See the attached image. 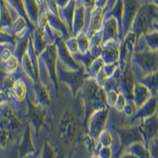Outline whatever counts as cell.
<instances>
[{
	"instance_id": "cell-5",
	"label": "cell",
	"mask_w": 158,
	"mask_h": 158,
	"mask_svg": "<svg viewBox=\"0 0 158 158\" xmlns=\"http://www.w3.org/2000/svg\"><path fill=\"white\" fill-rule=\"evenodd\" d=\"M58 154L57 151L54 148L53 144H51L50 142H45L44 146L42 148L41 154H40L39 158H57Z\"/></svg>"
},
{
	"instance_id": "cell-8",
	"label": "cell",
	"mask_w": 158,
	"mask_h": 158,
	"mask_svg": "<svg viewBox=\"0 0 158 158\" xmlns=\"http://www.w3.org/2000/svg\"><path fill=\"white\" fill-rule=\"evenodd\" d=\"M6 72L12 74L14 73L15 71L17 70V68H18V60H17L16 57H11L9 60H6Z\"/></svg>"
},
{
	"instance_id": "cell-4",
	"label": "cell",
	"mask_w": 158,
	"mask_h": 158,
	"mask_svg": "<svg viewBox=\"0 0 158 158\" xmlns=\"http://www.w3.org/2000/svg\"><path fill=\"white\" fill-rule=\"evenodd\" d=\"M102 20H103V13L102 7L99 6L98 9L94 10L93 15L91 18V37H93L95 34H97L101 31L102 27Z\"/></svg>"
},
{
	"instance_id": "cell-11",
	"label": "cell",
	"mask_w": 158,
	"mask_h": 158,
	"mask_svg": "<svg viewBox=\"0 0 158 158\" xmlns=\"http://www.w3.org/2000/svg\"><path fill=\"white\" fill-rule=\"evenodd\" d=\"M91 158H101V157H100V155H99L98 153H93Z\"/></svg>"
},
{
	"instance_id": "cell-2",
	"label": "cell",
	"mask_w": 158,
	"mask_h": 158,
	"mask_svg": "<svg viewBox=\"0 0 158 158\" xmlns=\"http://www.w3.org/2000/svg\"><path fill=\"white\" fill-rule=\"evenodd\" d=\"M108 111L106 109H101L98 111H95L91 116V119L89 121L88 131L89 134L95 137L98 140L99 136L106 130V124L108 121Z\"/></svg>"
},
{
	"instance_id": "cell-7",
	"label": "cell",
	"mask_w": 158,
	"mask_h": 158,
	"mask_svg": "<svg viewBox=\"0 0 158 158\" xmlns=\"http://www.w3.org/2000/svg\"><path fill=\"white\" fill-rule=\"evenodd\" d=\"M127 106H128V100H127L126 96L123 95V94L119 93V96H118V99H117L116 103H115V109L117 112H123L124 109L127 108Z\"/></svg>"
},
{
	"instance_id": "cell-3",
	"label": "cell",
	"mask_w": 158,
	"mask_h": 158,
	"mask_svg": "<svg viewBox=\"0 0 158 158\" xmlns=\"http://www.w3.org/2000/svg\"><path fill=\"white\" fill-rule=\"evenodd\" d=\"M27 83L24 82L23 79L19 78L17 80L14 81L11 89V97L16 101L17 103H22L27 98Z\"/></svg>"
},
{
	"instance_id": "cell-9",
	"label": "cell",
	"mask_w": 158,
	"mask_h": 158,
	"mask_svg": "<svg viewBox=\"0 0 158 158\" xmlns=\"http://www.w3.org/2000/svg\"><path fill=\"white\" fill-rule=\"evenodd\" d=\"M118 96H119V93L116 90H114V89L108 92V94H106V101L109 102L110 106H115L117 99H118Z\"/></svg>"
},
{
	"instance_id": "cell-1",
	"label": "cell",
	"mask_w": 158,
	"mask_h": 158,
	"mask_svg": "<svg viewBox=\"0 0 158 158\" xmlns=\"http://www.w3.org/2000/svg\"><path fill=\"white\" fill-rule=\"evenodd\" d=\"M58 133L64 144H72L78 134V127L70 112H65L60 119Z\"/></svg>"
},
{
	"instance_id": "cell-10",
	"label": "cell",
	"mask_w": 158,
	"mask_h": 158,
	"mask_svg": "<svg viewBox=\"0 0 158 158\" xmlns=\"http://www.w3.org/2000/svg\"><path fill=\"white\" fill-rule=\"evenodd\" d=\"M121 158H137V157L135 156V154H132V153H127V154H124Z\"/></svg>"
},
{
	"instance_id": "cell-6",
	"label": "cell",
	"mask_w": 158,
	"mask_h": 158,
	"mask_svg": "<svg viewBox=\"0 0 158 158\" xmlns=\"http://www.w3.org/2000/svg\"><path fill=\"white\" fill-rule=\"evenodd\" d=\"M98 142L100 144H102L103 147H112V144L114 142L113 135H112V133L109 130H104L102 133L100 134V136H99Z\"/></svg>"
}]
</instances>
